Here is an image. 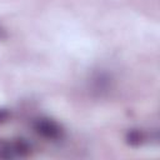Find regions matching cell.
<instances>
[{
    "mask_svg": "<svg viewBox=\"0 0 160 160\" xmlns=\"http://www.w3.org/2000/svg\"><path fill=\"white\" fill-rule=\"evenodd\" d=\"M35 131L45 139L49 140H58L61 136V128L50 119H39L34 124Z\"/></svg>",
    "mask_w": 160,
    "mask_h": 160,
    "instance_id": "6da1fadb",
    "label": "cell"
},
{
    "mask_svg": "<svg viewBox=\"0 0 160 160\" xmlns=\"http://www.w3.org/2000/svg\"><path fill=\"white\" fill-rule=\"evenodd\" d=\"M111 82H112V80H111V76H109V74H106L104 71L95 72L90 79L91 91L94 94H96L98 96H102L110 91Z\"/></svg>",
    "mask_w": 160,
    "mask_h": 160,
    "instance_id": "7a4b0ae2",
    "label": "cell"
},
{
    "mask_svg": "<svg viewBox=\"0 0 160 160\" xmlns=\"http://www.w3.org/2000/svg\"><path fill=\"white\" fill-rule=\"evenodd\" d=\"M12 146L16 156H26L31 151L30 144L24 139H16L15 141H12Z\"/></svg>",
    "mask_w": 160,
    "mask_h": 160,
    "instance_id": "3957f363",
    "label": "cell"
},
{
    "mask_svg": "<svg viewBox=\"0 0 160 160\" xmlns=\"http://www.w3.org/2000/svg\"><path fill=\"white\" fill-rule=\"evenodd\" d=\"M126 142L131 146H139L144 142V134L138 129H132L126 134Z\"/></svg>",
    "mask_w": 160,
    "mask_h": 160,
    "instance_id": "277c9868",
    "label": "cell"
},
{
    "mask_svg": "<svg viewBox=\"0 0 160 160\" xmlns=\"http://www.w3.org/2000/svg\"><path fill=\"white\" fill-rule=\"evenodd\" d=\"M15 156L12 141L0 140V159H12Z\"/></svg>",
    "mask_w": 160,
    "mask_h": 160,
    "instance_id": "5b68a950",
    "label": "cell"
},
{
    "mask_svg": "<svg viewBox=\"0 0 160 160\" xmlns=\"http://www.w3.org/2000/svg\"><path fill=\"white\" fill-rule=\"evenodd\" d=\"M9 116H10L9 110H6V109H0V124L5 122V121L9 119Z\"/></svg>",
    "mask_w": 160,
    "mask_h": 160,
    "instance_id": "8992f818",
    "label": "cell"
}]
</instances>
